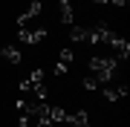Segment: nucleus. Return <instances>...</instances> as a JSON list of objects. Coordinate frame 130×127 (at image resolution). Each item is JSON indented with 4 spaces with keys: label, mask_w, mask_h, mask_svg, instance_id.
<instances>
[{
    "label": "nucleus",
    "mask_w": 130,
    "mask_h": 127,
    "mask_svg": "<svg viewBox=\"0 0 130 127\" xmlns=\"http://www.w3.org/2000/svg\"><path fill=\"white\" fill-rule=\"evenodd\" d=\"M116 66H119V58H93L90 61V75H93L101 87H107L116 75Z\"/></svg>",
    "instance_id": "f257e3e1"
},
{
    "label": "nucleus",
    "mask_w": 130,
    "mask_h": 127,
    "mask_svg": "<svg viewBox=\"0 0 130 127\" xmlns=\"http://www.w3.org/2000/svg\"><path fill=\"white\" fill-rule=\"evenodd\" d=\"M113 38H116V32L104 23H95V26L87 29V43H110Z\"/></svg>",
    "instance_id": "f03ea898"
},
{
    "label": "nucleus",
    "mask_w": 130,
    "mask_h": 127,
    "mask_svg": "<svg viewBox=\"0 0 130 127\" xmlns=\"http://www.w3.org/2000/svg\"><path fill=\"white\" fill-rule=\"evenodd\" d=\"M64 127H90V116H87V110H75V113H67Z\"/></svg>",
    "instance_id": "7ed1b4c3"
},
{
    "label": "nucleus",
    "mask_w": 130,
    "mask_h": 127,
    "mask_svg": "<svg viewBox=\"0 0 130 127\" xmlns=\"http://www.w3.org/2000/svg\"><path fill=\"white\" fill-rule=\"evenodd\" d=\"M110 46L116 49V58H127L130 55V41H124L121 35H116V38L110 41Z\"/></svg>",
    "instance_id": "20e7f679"
},
{
    "label": "nucleus",
    "mask_w": 130,
    "mask_h": 127,
    "mask_svg": "<svg viewBox=\"0 0 130 127\" xmlns=\"http://www.w3.org/2000/svg\"><path fill=\"white\" fill-rule=\"evenodd\" d=\"M104 98H107V101H121V98H127V87H124V84H119V87H104Z\"/></svg>",
    "instance_id": "39448f33"
},
{
    "label": "nucleus",
    "mask_w": 130,
    "mask_h": 127,
    "mask_svg": "<svg viewBox=\"0 0 130 127\" xmlns=\"http://www.w3.org/2000/svg\"><path fill=\"white\" fill-rule=\"evenodd\" d=\"M58 12H61V23H72V20H75L72 0H61V3H58Z\"/></svg>",
    "instance_id": "423d86ee"
},
{
    "label": "nucleus",
    "mask_w": 130,
    "mask_h": 127,
    "mask_svg": "<svg viewBox=\"0 0 130 127\" xmlns=\"http://www.w3.org/2000/svg\"><path fill=\"white\" fill-rule=\"evenodd\" d=\"M0 55H3L9 64H20V61H23V55H20L18 46H3V49H0Z\"/></svg>",
    "instance_id": "0eeeda50"
},
{
    "label": "nucleus",
    "mask_w": 130,
    "mask_h": 127,
    "mask_svg": "<svg viewBox=\"0 0 130 127\" xmlns=\"http://www.w3.org/2000/svg\"><path fill=\"white\" fill-rule=\"evenodd\" d=\"M70 38H72V41H84V43H87V29H84V26H72V29H70Z\"/></svg>",
    "instance_id": "6e6552de"
},
{
    "label": "nucleus",
    "mask_w": 130,
    "mask_h": 127,
    "mask_svg": "<svg viewBox=\"0 0 130 127\" xmlns=\"http://www.w3.org/2000/svg\"><path fill=\"white\" fill-rule=\"evenodd\" d=\"M81 87L87 89V93H93V89H98V87H101V84H98V81H95L93 75H84V81H81Z\"/></svg>",
    "instance_id": "1a4fd4ad"
},
{
    "label": "nucleus",
    "mask_w": 130,
    "mask_h": 127,
    "mask_svg": "<svg viewBox=\"0 0 130 127\" xmlns=\"http://www.w3.org/2000/svg\"><path fill=\"white\" fill-rule=\"evenodd\" d=\"M43 78H46V72H43V69H32V75H29L32 84H43Z\"/></svg>",
    "instance_id": "9d476101"
},
{
    "label": "nucleus",
    "mask_w": 130,
    "mask_h": 127,
    "mask_svg": "<svg viewBox=\"0 0 130 127\" xmlns=\"http://www.w3.org/2000/svg\"><path fill=\"white\" fill-rule=\"evenodd\" d=\"M58 61L70 66V61H72V49H70V46H67V49H61V55H58Z\"/></svg>",
    "instance_id": "9b49d317"
},
{
    "label": "nucleus",
    "mask_w": 130,
    "mask_h": 127,
    "mask_svg": "<svg viewBox=\"0 0 130 127\" xmlns=\"http://www.w3.org/2000/svg\"><path fill=\"white\" fill-rule=\"evenodd\" d=\"M55 75H67V64H61V61L55 64Z\"/></svg>",
    "instance_id": "f8f14e48"
},
{
    "label": "nucleus",
    "mask_w": 130,
    "mask_h": 127,
    "mask_svg": "<svg viewBox=\"0 0 130 127\" xmlns=\"http://www.w3.org/2000/svg\"><path fill=\"white\" fill-rule=\"evenodd\" d=\"M18 127H32V121H29L26 116H20V121H18Z\"/></svg>",
    "instance_id": "ddd939ff"
},
{
    "label": "nucleus",
    "mask_w": 130,
    "mask_h": 127,
    "mask_svg": "<svg viewBox=\"0 0 130 127\" xmlns=\"http://www.w3.org/2000/svg\"><path fill=\"white\" fill-rule=\"evenodd\" d=\"M110 3H113V6H119V9H121V6H127V0H110Z\"/></svg>",
    "instance_id": "4468645a"
},
{
    "label": "nucleus",
    "mask_w": 130,
    "mask_h": 127,
    "mask_svg": "<svg viewBox=\"0 0 130 127\" xmlns=\"http://www.w3.org/2000/svg\"><path fill=\"white\" fill-rule=\"evenodd\" d=\"M93 3H98V6H104V3H110V0H93Z\"/></svg>",
    "instance_id": "2eb2a0df"
}]
</instances>
